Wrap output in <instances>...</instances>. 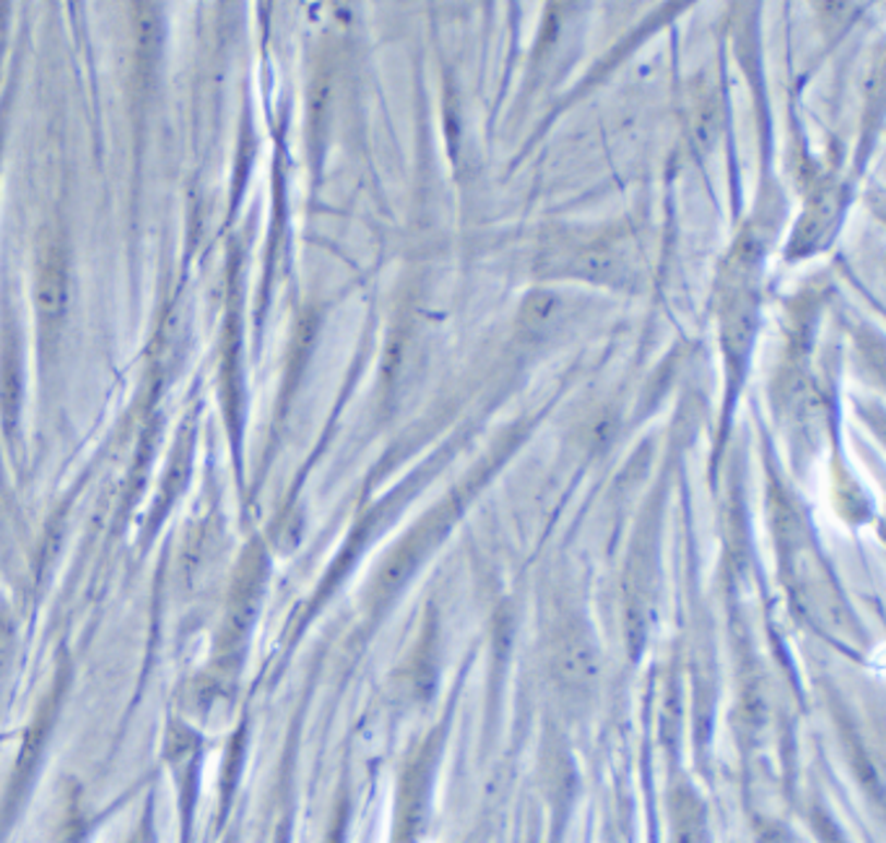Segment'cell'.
Instances as JSON below:
<instances>
[{
	"label": "cell",
	"instance_id": "cell-1",
	"mask_svg": "<svg viewBox=\"0 0 886 843\" xmlns=\"http://www.w3.org/2000/svg\"><path fill=\"white\" fill-rule=\"evenodd\" d=\"M34 297H37V310L45 321H56V318L63 316L68 300V282L63 258H60V253H56V250L47 253L43 266H39Z\"/></svg>",
	"mask_w": 886,
	"mask_h": 843
}]
</instances>
